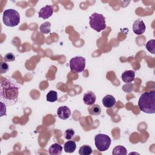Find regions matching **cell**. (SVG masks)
I'll list each match as a JSON object with an SVG mask.
<instances>
[{
    "instance_id": "1",
    "label": "cell",
    "mask_w": 155,
    "mask_h": 155,
    "mask_svg": "<svg viewBox=\"0 0 155 155\" xmlns=\"http://www.w3.org/2000/svg\"><path fill=\"white\" fill-rule=\"evenodd\" d=\"M19 87L10 79H5L1 82V99L8 105L15 104L18 100Z\"/></svg>"
},
{
    "instance_id": "2",
    "label": "cell",
    "mask_w": 155,
    "mask_h": 155,
    "mask_svg": "<svg viewBox=\"0 0 155 155\" xmlns=\"http://www.w3.org/2000/svg\"><path fill=\"white\" fill-rule=\"evenodd\" d=\"M138 107L140 110L145 113H155V91L143 93L139 99Z\"/></svg>"
},
{
    "instance_id": "3",
    "label": "cell",
    "mask_w": 155,
    "mask_h": 155,
    "mask_svg": "<svg viewBox=\"0 0 155 155\" xmlns=\"http://www.w3.org/2000/svg\"><path fill=\"white\" fill-rule=\"evenodd\" d=\"M19 13L15 9H7L3 12L2 21L4 24L8 27L17 26L20 22Z\"/></svg>"
},
{
    "instance_id": "4",
    "label": "cell",
    "mask_w": 155,
    "mask_h": 155,
    "mask_svg": "<svg viewBox=\"0 0 155 155\" xmlns=\"http://www.w3.org/2000/svg\"><path fill=\"white\" fill-rule=\"evenodd\" d=\"M89 24L91 28L97 32H100L105 29V18L103 15L97 13H93L89 17Z\"/></svg>"
},
{
    "instance_id": "5",
    "label": "cell",
    "mask_w": 155,
    "mask_h": 155,
    "mask_svg": "<svg viewBox=\"0 0 155 155\" xmlns=\"http://www.w3.org/2000/svg\"><path fill=\"white\" fill-rule=\"evenodd\" d=\"M110 137L105 134H98L94 137L95 146L99 151L107 150L111 145Z\"/></svg>"
},
{
    "instance_id": "6",
    "label": "cell",
    "mask_w": 155,
    "mask_h": 155,
    "mask_svg": "<svg viewBox=\"0 0 155 155\" xmlns=\"http://www.w3.org/2000/svg\"><path fill=\"white\" fill-rule=\"evenodd\" d=\"M85 58L82 56H76L70 61V68L71 71L76 73L82 72L85 67Z\"/></svg>"
},
{
    "instance_id": "7",
    "label": "cell",
    "mask_w": 155,
    "mask_h": 155,
    "mask_svg": "<svg viewBox=\"0 0 155 155\" xmlns=\"http://www.w3.org/2000/svg\"><path fill=\"white\" fill-rule=\"evenodd\" d=\"M145 24H144L143 21L142 19H138L134 22L133 24V31L136 35H142L145 32Z\"/></svg>"
},
{
    "instance_id": "8",
    "label": "cell",
    "mask_w": 155,
    "mask_h": 155,
    "mask_svg": "<svg viewBox=\"0 0 155 155\" xmlns=\"http://www.w3.org/2000/svg\"><path fill=\"white\" fill-rule=\"evenodd\" d=\"M53 6L47 5L45 7L41 8V9L38 13V16L40 18L45 19L51 17L53 15Z\"/></svg>"
},
{
    "instance_id": "9",
    "label": "cell",
    "mask_w": 155,
    "mask_h": 155,
    "mask_svg": "<svg viewBox=\"0 0 155 155\" xmlns=\"http://www.w3.org/2000/svg\"><path fill=\"white\" fill-rule=\"evenodd\" d=\"M57 114L61 119L66 120L70 116L71 111L68 107L61 106L58 108Z\"/></svg>"
},
{
    "instance_id": "10",
    "label": "cell",
    "mask_w": 155,
    "mask_h": 155,
    "mask_svg": "<svg viewBox=\"0 0 155 155\" xmlns=\"http://www.w3.org/2000/svg\"><path fill=\"white\" fill-rule=\"evenodd\" d=\"M96 97L95 94L91 91L85 93L83 96V101L84 104L88 105H93L96 102Z\"/></svg>"
},
{
    "instance_id": "11",
    "label": "cell",
    "mask_w": 155,
    "mask_h": 155,
    "mask_svg": "<svg viewBox=\"0 0 155 155\" xmlns=\"http://www.w3.org/2000/svg\"><path fill=\"white\" fill-rule=\"evenodd\" d=\"M116 99L111 94H107L102 99V104L106 108H112L116 104Z\"/></svg>"
},
{
    "instance_id": "12",
    "label": "cell",
    "mask_w": 155,
    "mask_h": 155,
    "mask_svg": "<svg viewBox=\"0 0 155 155\" xmlns=\"http://www.w3.org/2000/svg\"><path fill=\"white\" fill-rule=\"evenodd\" d=\"M121 78L122 80L124 82L129 84L131 83L133 81H134L135 78V73L133 70H127L122 74Z\"/></svg>"
},
{
    "instance_id": "13",
    "label": "cell",
    "mask_w": 155,
    "mask_h": 155,
    "mask_svg": "<svg viewBox=\"0 0 155 155\" xmlns=\"http://www.w3.org/2000/svg\"><path fill=\"white\" fill-rule=\"evenodd\" d=\"M62 147L57 143H54L52 144L49 149H48V153L51 155H59L62 152Z\"/></svg>"
},
{
    "instance_id": "14",
    "label": "cell",
    "mask_w": 155,
    "mask_h": 155,
    "mask_svg": "<svg viewBox=\"0 0 155 155\" xmlns=\"http://www.w3.org/2000/svg\"><path fill=\"white\" fill-rule=\"evenodd\" d=\"M76 148V145L74 141L68 140L64 145V149L66 153H71L74 151Z\"/></svg>"
},
{
    "instance_id": "15",
    "label": "cell",
    "mask_w": 155,
    "mask_h": 155,
    "mask_svg": "<svg viewBox=\"0 0 155 155\" xmlns=\"http://www.w3.org/2000/svg\"><path fill=\"white\" fill-rule=\"evenodd\" d=\"M88 113L90 115L92 116H97L101 114V108L99 105L95 104L92 105L91 107H89L88 108Z\"/></svg>"
},
{
    "instance_id": "16",
    "label": "cell",
    "mask_w": 155,
    "mask_h": 155,
    "mask_svg": "<svg viewBox=\"0 0 155 155\" xmlns=\"http://www.w3.org/2000/svg\"><path fill=\"white\" fill-rule=\"evenodd\" d=\"M127 154V150L126 148L123 146L118 145L115 147L112 151L113 155H126Z\"/></svg>"
},
{
    "instance_id": "17",
    "label": "cell",
    "mask_w": 155,
    "mask_h": 155,
    "mask_svg": "<svg viewBox=\"0 0 155 155\" xmlns=\"http://www.w3.org/2000/svg\"><path fill=\"white\" fill-rule=\"evenodd\" d=\"M50 27H51V24L50 22H48V21L45 22L40 25L39 31L41 33L44 34L50 33L51 31Z\"/></svg>"
},
{
    "instance_id": "18",
    "label": "cell",
    "mask_w": 155,
    "mask_h": 155,
    "mask_svg": "<svg viewBox=\"0 0 155 155\" xmlns=\"http://www.w3.org/2000/svg\"><path fill=\"white\" fill-rule=\"evenodd\" d=\"M92 148L88 145H84L80 147L79 154L81 155H90L92 153Z\"/></svg>"
},
{
    "instance_id": "19",
    "label": "cell",
    "mask_w": 155,
    "mask_h": 155,
    "mask_svg": "<svg viewBox=\"0 0 155 155\" xmlns=\"http://www.w3.org/2000/svg\"><path fill=\"white\" fill-rule=\"evenodd\" d=\"M46 99L48 102H54L58 100L57 92L54 90H50L46 95Z\"/></svg>"
},
{
    "instance_id": "20",
    "label": "cell",
    "mask_w": 155,
    "mask_h": 155,
    "mask_svg": "<svg viewBox=\"0 0 155 155\" xmlns=\"http://www.w3.org/2000/svg\"><path fill=\"white\" fill-rule=\"evenodd\" d=\"M146 48L147 50L151 53L152 54H154V49H155V40L151 39L147 42L146 44Z\"/></svg>"
},
{
    "instance_id": "21",
    "label": "cell",
    "mask_w": 155,
    "mask_h": 155,
    "mask_svg": "<svg viewBox=\"0 0 155 155\" xmlns=\"http://www.w3.org/2000/svg\"><path fill=\"white\" fill-rule=\"evenodd\" d=\"M74 135V130L72 128H68L64 133V137L67 140H70Z\"/></svg>"
},
{
    "instance_id": "22",
    "label": "cell",
    "mask_w": 155,
    "mask_h": 155,
    "mask_svg": "<svg viewBox=\"0 0 155 155\" xmlns=\"http://www.w3.org/2000/svg\"><path fill=\"white\" fill-rule=\"evenodd\" d=\"M4 59L5 62H12L15 60V56L13 53H8L4 56Z\"/></svg>"
},
{
    "instance_id": "23",
    "label": "cell",
    "mask_w": 155,
    "mask_h": 155,
    "mask_svg": "<svg viewBox=\"0 0 155 155\" xmlns=\"http://www.w3.org/2000/svg\"><path fill=\"white\" fill-rule=\"evenodd\" d=\"M0 67H1V73H6L8 70V68H9L8 64L7 63L3 62L1 63Z\"/></svg>"
}]
</instances>
